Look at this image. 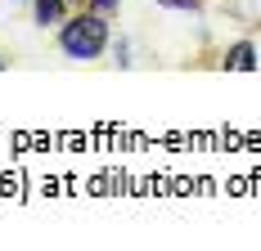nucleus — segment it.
<instances>
[{"mask_svg": "<svg viewBox=\"0 0 261 251\" xmlns=\"http://www.w3.org/2000/svg\"><path fill=\"white\" fill-rule=\"evenodd\" d=\"M104 41H108V27H104L99 14L95 18H77V23L63 27V50L72 54V58H95V54L104 50Z\"/></svg>", "mask_w": 261, "mask_h": 251, "instance_id": "nucleus-1", "label": "nucleus"}, {"mask_svg": "<svg viewBox=\"0 0 261 251\" xmlns=\"http://www.w3.org/2000/svg\"><path fill=\"white\" fill-rule=\"evenodd\" d=\"M225 63H230V68H239V72H248V68H252V63H257V58H252V45H234V50H230V58H225Z\"/></svg>", "mask_w": 261, "mask_h": 251, "instance_id": "nucleus-2", "label": "nucleus"}, {"mask_svg": "<svg viewBox=\"0 0 261 251\" xmlns=\"http://www.w3.org/2000/svg\"><path fill=\"white\" fill-rule=\"evenodd\" d=\"M59 14H63V0H36V18L41 23H54Z\"/></svg>", "mask_w": 261, "mask_h": 251, "instance_id": "nucleus-3", "label": "nucleus"}, {"mask_svg": "<svg viewBox=\"0 0 261 251\" xmlns=\"http://www.w3.org/2000/svg\"><path fill=\"white\" fill-rule=\"evenodd\" d=\"M162 5H171V9H198V0H162Z\"/></svg>", "mask_w": 261, "mask_h": 251, "instance_id": "nucleus-4", "label": "nucleus"}, {"mask_svg": "<svg viewBox=\"0 0 261 251\" xmlns=\"http://www.w3.org/2000/svg\"><path fill=\"white\" fill-rule=\"evenodd\" d=\"M113 5H117V0H95V14H108Z\"/></svg>", "mask_w": 261, "mask_h": 251, "instance_id": "nucleus-5", "label": "nucleus"}]
</instances>
